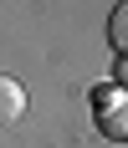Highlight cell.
Returning a JSON list of instances; mask_svg holds the SVG:
<instances>
[{
  "mask_svg": "<svg viewBox=\"0 0 128 148\" xmlns=\"http://www.w3.org/2000/svg\"><path fill=\"white\" fill-rule=\"evenodd\" d=\"M98 128L113 143H128V87H108L98 97Z\"/></svg>",
  "mask_w": 128,
  "mask_h": 148,
  "instance_id": "1",
  "label": "cell"
},
{
  "mask_svg": "<svg viewBox=\"0 0 128 148\" xmlns=\"http://www.w3.org/2000/svg\"><path fill=\"white\" fill-rule=\"evenodd\" d=\"M21 112H26V87H21L15 77H5V72H0V128L21 123Z\"/></svg>",
  "mask_w": 128,
  "mask_h": 148,
  "instance_id": "2",
  "label": "cell"
},
{
  "mask_svg": "<svg viewBox=\"0 0 128 148\" xmlns=\"http://www.w3.org/2000/svg\"><path fill=\"white\" fill-rule=\"evenodd\" d=\"M108 36H113L118 56H128V0H123V5H113V15H108Z\"/></svg>",
  "mask_w": 128,
  "mask_h": 148,
  "instance_id": "3",
  "label": "cell"
},
{
  "mask_svg": "<svg viewBox=\"0 0 128 148\" xmlns=\"http://www.w3.org/2000/svg\"><path fill=\"white\" fill-rule=\"evenodd\" d=\"M118 87H128V56H118Z\"/></svg>",
  "mask_w": 128,
  "mask_h": 148,
  "instance_id": "4",
  "label": "cell"
}]
</instances>
